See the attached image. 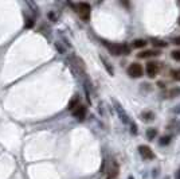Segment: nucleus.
Returning a JSON list of instances; mask_svg holds the SVG:
<instances>
[{
	"label": "nucleus",
	"mask_w": 180,
	"mask_h": 179,
	"mask_svg": "<svg viewBox=\"0 0 180 179\" xmlns=\"http://www.w3.org/2000/svg\"><path fill=\"white\" fill-rule=\"evenodd\" d=\"M108 48H109V51H110V54L112 55H129V53H130V48L129 46L126 43H112V44H108Z\"/></svg>",
	"instance_id": "obj_1"
},
{
	"label": "nucleus",
	"mask_w": 180,
	"mask_h": 179,
	"mask_svg": "<svg viewBox=\"0 0 180 179\" xmlns=\"http://www.w3.org/2000/svg\"><path fill=\"white\" fill-rule=\"evenodd\" d=\"M74 8H75V12L83 20H89V18H90V11H92V7H90V4H88V3H78L77 6H74Z\"/></svg>",
	"instance_id": "obj_2"
},
{
	"label": "nucleus",
	"mask_w": 180,
	"mask_h": 179,
	"mask_svg": "<svg viewBox=\"0 0 180 179\" xmlns=\"http://www.w3.org/2000/svg\"><path fill=\"white\" fill-rule=\"evenodd\" d=\"M128 76L129 77H132V78H140V77L142 76V66L140 63H137V62H133V63H130L129 65V67H128Z\"/></svg>",
	"instance_id": "obj_3"
},
{
	"label": "nucleus",
	"mask_w": 180,
	"mask_h": 179,
	"mask_svg": "<svg viewBox=\"0 0 180 179\" xmlns=\"http://www.w3.org/2000/svg\"><path fill=\"white\" fill-rule=\"evenodd\" d=\"M138 152H140V155L144 158L145 160L155 159V154H153L152 149H151V147H148V145H138Z\"/></svg>",
	"instance_id": "obj_4"
},
{
	"label": "nucleus",
	"mask_w": 180,
	"mask_h": 179,
	"mask_svg": "<svg viewBox=\"0 0 180 179\" xmlns=\"http://www.w3.org/2000/svg\"><path fill=\"white\" fill-rule=\"evenodd\" d=\"M145 71L148 74L149 78H155L159 73V63L156 62H148L145 66Z\"/></svg>",
	"instance_id": "obj_5"
},
{
	"label": "nucleus",
	"mask_w": 180,
	"mask_h": 179,
	"mask_svg": "<svg viewBox=\"0 0 180 179\" xmlns=\"http://www.w3.org/2000/svg\"><path fill=\"white\" fill-rule=\"evenodd\" d=\"M73 116H74L78 121H83L85 117H86V107H83V105L77 107L74 111H73Z\"/></svg>",
	"instance_id": "obj_6"
},
{
	"label": "nucleus",
	"mask_w": 180,
	"mask_h": 179,
	"mask_svg": "<svg viewBox=\"0 0 180 179\" xmlns=\"http://www.w3.org/2000/svg\"><path fill=\"white\" fill-rule=\"evenodd\" d=\"M118 172H120V166L116 160H112L110 163V167H109V177L108 179H116L118 177Z\"/></svg>",
	"instance_id": "obj_7"
},
{
	"label": "nucleus",
	"mask_w": 180,
	"mask_h": 179,
	"mask_svg": "<svg viewBox=\"0 0 180 179\" xmlns=\"http://www.w3.org/2000/svg\"><path fill=\"white\" fill-rule=\"evenodd\" d=\"M116 111H117V113H118V116H120V119H121L122 123H125V124H128V125L132 124V121H130L129 116L126 115V112H125L124 109H122L118 104H116Z\"/></svg>",
	"instance_id": "obj_8"
},
{
	"label": "nucleus",
	"mask_w": 180,
	"mask_h": 179,
	"mask_svg": "<svg viewBox=\"0 0 180 179\" xmlns=\"http://www.w3.org/2000/svg\"><path fill=\"white\" fill-rule=\"evenodd\" d=\"M164 97L165 99H176V97H180V88L179 86H175V88H171L168 90H165L164 93Z\"/></svg>",
	"instance_id": "obj_9"
},
{
	"label": "nucleus",
	"mask_w": 180,
	"mask_h": 179,
	"mask_svg": "<svg viewBox=\"0 0 180 179\" xmlns=\"http://www.w3.org/2000/svg\"><path fill=\"white\" fill-rule=\"evenodd\" d=\"M159 55H160V53L156 51V50H145V51H141V53L137 54V57L141 58V59L149 58V57H159Z\"/></svg>",
	"instance_id": "obj_10"
},
{
	"label": "nucleus",
	"mask_w": 180,
	"mask_h": 179,
	"mask_svg": "<svg viewBox=\"0 0 180 179\" xmlns=\"http://www.w3.org/2000/svg\"><path fill=\"white\" fill-rule=\"evenodd\" d=\"M77 107H79V97H74L70 103H69V105H67V109L69 111H74V109L77 108Z\"/></svg>",
	"instance_id": "obj_11"
},
{
	"label": "nucleus",
	"mask_w": 180,
	"mask_h": 179,
	"mask_svg": "<svg viewBox=\"0 0 180 179\" xmlns=\"http://www.w3.org/2000/svg\"><path fill=\"white\" fill-rule=\"evenodd\" d=\"M132 44H133L134 48H142V47L146 46V40L145 39H134L132 42Z\"/></svg>",
	"instance_id": "obj_12"
},
{
	"label": "nucleus",
	"mask_w": 180,
	"mask_h": 179,
	"mask_svg": "<svg viewBox=\"0 0 180 179\" xmlns=\"http://www.w3.org/2000/svg\"><path fill=\"white\" fill-rule=\"evenodd\" d=\"M157 136V129L155 128H148L146 129V137H148L149 140H155V137Z\"/></svg>",
	"instance_id": "obj_13"
},
{
	"label": "nucleus",
	"mask_w": 180,
	"mask_h": 179,
	"mask_svg": "<svg viewBox=\"0 0 180 179\" xmlns=\"http://www.w3.org/2000/svg\"><path fill=\"white\" fill-rule=\"evenodd\" d=\"M152 43L155 47H159V48H164L168 46V43L164 42V40H160V39H152Z\"/></svg>",
	"instance_id": "obj_14"
},
{
	"label": "nucleus",
	"mask_w": 180,
	"mask_h": 179,
	"mask_svg": "<svg viewBox=\"0 0 180 179\" xmlns=\"http://www.w3.org/2000/svg\"><path fill=\"white\" fill-rule=\"evenodd\" d=\"M142 120H145V121H152L155 119V115L152 112H142Z\"/></svg>",
	"instance_id": "obj_15"
},
{
	"label": "nucleus",
	"mask_w": 180,
	"mask_h": 179,
	"mask_svg": "<svg viewBox=\"0 0 180 179\" xmlns=\"http://www.w3.org/2000/svg\"><path fill=\"white\" fill-rule=\"evenodd\" d=\"M171 143V136H161L160 137V141H159V144L160 145H168Z\"/></svg>",
	"instance_id": "obj_16"
},
{
	"label": "nucleus",
	"mask_w": 180,
	"mask_h": 179,
	"mask_svg": "<svg viewBox=\"0 0 180 179\" xmlns=\"http://www.w3.org/2000/svg\"><path fill=\"white\" fill-rule=\"evenodd\" d=\"M171 76H172V80L180 81V69H173V70L171 71Z\"/></svg>",
	"instance_id": "obj_17"
},
{
	"label": "nucleus",
	"mask_w": 180,
	"mask_h": 179,
	"mask_svg": "<svg viewBox=\"0 0 180 179\" xmlns=\"http://www.w3.org/2000/svg\"><path fill=\"white\" fill-rule=\"evenodd\" d=\"M102 62H104V66H105V69H106V70H108V73H109V74H110V76H113L114 70H113V67H112V66H110V65H109V62H108V61L102 58Z\"/></svg>",
	"instance_id": "obj_18"
},
{
	"label": "nucleus",
	"mask_w": 180,
	"mask_h": 179,
	"mask_svg": "<svg viewBox=\"0 0 180 179\" xmlns=\"http://www.w3.org/2000/svg\"><path fill=\"white\" fill-rule=\"evenodd\" d=\"M171 58L176 61V62H180V50H173L171 53Z\"/></svg>",
	"instance_id": "obj_19"
},
{
	"label": "nucleus",
	"mask_w": 180,
	"mask_h": 179,
	"mask_svg": "<svg viewBox=\"0 0 180 179\" xmlns=\"http://www.w3.org/2000/svg\"><path fill=\"white\" fill-rule=\"evenodd\" d=\"M24 27H26V28H32V27H34V19H32V18H26Z\"/></svg>",
	"instance_id": "obj_20"
},
{
	"label": "nucleus",
	"mask_w": 180,
	"mask_h": 179,
	"mask_svg": "<svg viewBox=\"0 0 180 179\" xmlns=\"http://www.w3.org/2000/svg\"><path fill=\"white\" fill-rule=\"evenodd\" d=\"M172 43H173V44H178V46H180V36L172 38Z\"/></svg>",
	"instance_id": "obj_21"
},
{
	"label": "nucleus",
	"mask_w": 180,
	"mask_h": 179,
	"mask_svg": "<svg viewBox=\"0 0 180 179\" xmlns=\"http://www.w3.org/2000/svg\"><path fill=\"white\" fill-rule=\"evenodd\" d=\"M173 113H180V105H178V107H175V109H173Z\"/></svg>",
	"instance_id": "obj_22"
},
{
	"label": "nucleus",
	"mask_w": 180,
	"mask_h": 179,
	"mask_svg": "<svg viewBox=\"0 0 180 179\" xmlns=\"http://www.w3.org/2000/svg\"><path fill=\"white\" fill-rule=\"evenodd\" d=\"M176 179H180V170H179V171L176 172Z\"/></svg>",
	"instance_id": "obj_23"
},
{
	"label": "nucleus",
	"mask_w": 180,
	"mask_h": 179,
	"mask_svg": "<svg viewBox=\"0 0 180 179\" xmlns=\"http://www.w3.org/2000/svg\"><path fill=\"white\" fill-rule=\"evenodd\" d=\"M178 22H179V24H180V16H179V20H178Z\"/></svg>",
	"instance_id": "obj_24"
},
{
	"label": "nucleus",
	"mask_w": 180,
	"mask_h": 179,
	"mask_svg": "<svg viewBox=\"0 0 180 179\" xmlns=\"http://www.w3.org/2000/svg\"><path fill=\"white\" fill-rule=\"evenodd\" d=\"M128 179H133V177H129V178H128Z\"/></svg>",
	"instance_id": "obj_25"
},
{
	"label": "nucleus",
	"mask_w": 180,
	"mask_h": 179,
	"mask_svg": "<svg viewBox=\"0 0 180 179\" xmlns=\"http://www.w3.org/2000/svg\"><path fill=\"white\" fill-rule=\"evenodd\" d=\"M178 127H179V129H180V124H179V125H178Z\"/></svg>",
	"instance_id": "obj_26"
}]
</instances>
